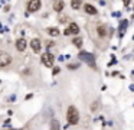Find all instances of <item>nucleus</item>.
Returning a JSON list of instances; mask_svg holds the SVG:
<instances>
[{
	"instance_id": "f257e3e1",
	"label": "nucleus",
	"mask_w": 134,
	"mask_h": 130,
	"mask_svg": "<svg viewBox=\"0 0 134 130\" xmlns=\"http://www.w3.org/2000/svg\"><path fill=\"white\" fill-rule=\"evenodd\" d=\"M66 118H68V123H69V124H78V121H79V113H78V110H76L74 106L68 107Z\"/></svg>"
},
{
	"instance_id": "f03ea898",
	"label": "nucleus",
	"mask_w": 134,
	"mask_h": 130,
	"mask_svg": "<svg viewBox=\"0 0 134 130\" xmlns=\"http://www.w3.org/2000/svg\"><path fill=\"white\" fill-rule=\"evenodd\" d=\"M41 59H42V64H43L45 66H48V68H52L53 62H55V56H53L52 54H49V52H45Z\"/></svg>"
},
{
	"instance_id": "7ed1b4c3",
	"label": "nucleus",
	"mask_w": 134,
	"mask_h": 130,
	"mask_svg": "<svg viewBox=\"0 0 134 130\" xmlns=\"http://www.w3.org/2000/svg\"><path fill=\"white\" fill-rule=\"evenodd\" d=\"M10 64H12V56L7 52H0V68H4Z\"/></svg>"
},
{
	"instance_id": "20e7f679",
	"label": "nucleus",
	"mask_w": 134,
	"mask_h": 130,
	"mask_svg": "<svg viewBox=\"0 0 134 130\" xmlns=\"http://www.w3.org/2000/svg\"><path fill=\"white\" fill-rule=\"evenodd\" d=\"M41 6H42L41 0H30V2L27 3V10L33 13V12H38L39 9H41Z\"/></svg>"
},
{
	"instance_id": "39448f33",
	"label": "nucleus",
	"mask_w": 134,
	"mask_h": 130,
	"mask_svg": "<svg viewBox=\"0 0 134 130\" xmlns=\"http://www.w3.org/2000/svg\"><path fill=\"white\" fill-rule=\"evenodd\" d=\"M30 48H32V51L35 52V54H39V52H41V40H39L38 38H33V39L30 40Z\"/></svg>"
},
{
	"instance_id": "423d86ee",
	"label": "nucleus",
	"mask_w": 134,
	"mask_h": 130,
	"mask_svg": "<svg viewBox=\"0 0 134 130\" xmlns=\"http://www.w3.org/2000/svg\"><path fill=\"white\" fill-rule=\"evenodd\" d=\"M27 46V42L25 40V38H20V39L16 40V49H18L19 52H23L25 49H26Z\"/></svg>"
},
{
	"instance_id": "0eeeda50",
	"label": "nucleus",
	"mask_w": 134,
	"mask_h": 130,
	"mask_svg": "<svg viewBox=\"0 0 134 130\" xmlns=\"http://www.w3.org/2000/svg\"><path fill=\"white\" fill-rule=\"evenodd\" d=\"M84 10H85V13L87 14H97V9L94 7V6H91V4H85L84 6Z\"/></svg>"
},
{
	"instance_id": "6e6552de",
	"label": "nucleus",
	"mask_w": 134,
	"mask_h": 130,
	"mask_svg": "<svg viewBox=\"0 0 134 130\" xmlns=\"http://www.w3.org/2000/svg\"><path fill=\"white\" fill-rule=\"evenodd\" d=\"M68 29H69V32L72 35H78L79 33V28H78V25H76V23H71Z\"/></svg>"
},
{
	"instance_id": "1a4fd4ad",
	"label": "nucleus",
	"mask_w": 134,
	"mask_h": 130,
	"mask_svg": "<svg viewBox=\"0 0 134 130\" xmlns=\"http://www.w3.org/2000/svg\"><path fill=\"white\" fill-rule=\"evenodd\" d=\"M81 3H82V0H71V7L74 10H78L81 7Z\"/></svg>"
},
{
	"instance_id": "9d476101",
	"label": "nucleus",
	"mask_w": 134,
	"mask_h": 130,
	"mask_svg": "<svg viewBox=\"0 0 134 130\" xmlns=\"http://www.w3.org/2000/svg\"><path fill=\"white\" fill-rule=\"evenodd\" d=\"M53 9H55V12H61L62 9H64V2H62V0L56 2L55 4H53Z\"/></svg>"
},
{
	"instance_id": "9b49d317",
	"label": "nucleus",
	"mask_w": 134,
	"mask_h": 130,
	"mask_svg": "<svg viewBox=\"0 0 134 130\" xmlns=\"http://www.w3.org/2000/svg\"><path fill=\"white\" fill-rule=\"evenodd\" d=\"M51 130H59V121L56 118H53L51 121Z\"/></svg>"
},
{
	"instance_id": "f8f14e48",
	"label": "nucleus",
	"mask_w": 134,
	"mask_h": 130,
	"mask_svg": "<svg viewBox=\"0 0 134 130\" xmlns=\"http://www.w3.org/2000/svg\"><path fill=\"white\" fill-rule=\"evenodd\" d=\"M48 33H49L51 36H58V35H59V29H56V28H49V29H48Z\"/></svg>"
},
{
	"instance_id": "ddd939ff",
	"label": "nucleus",
	"mask_w": 134,
	"mask_h": 130,
	"mask_svg": "<svg viewBox=\"0 0 134 130\" xmlns=\"http://www.w3.org/2000/svg\"><path fill=\"white\" fill-rule=\"evenodd\" d=\"M79 58H82V59H88V62L90 64H92L94 65V62H92V56H91V55H87V54H79Z\"/></svg>"
},
{
	"instance_id": "4468645a",
	"label": "nucleus",
	"mask_w": 134,
	"mask_h": 130,
	"mask_svg": "<svg viewBox=\"0 0 134 130\" xmlns=\"http://www.w3.org/2000/svg\"><path fill=\"white\" fill-rule=\"evenodd\" d=\"M72 43H74L75 46H78V48H81V46H82V39H81V38H74V39H72Z\"/></svg>"
},
{
	"instance_id": "2eb2a0df",
	"label": "nucleus",
	"mask_w": 134,
	"mask_h": 130,
	"mask_svg": "<svg viewBox=\"0 0 134 130\" xmlns=\"http://www.w3.org/2000/svg\"><path fill=\"white\" fill-rule=\"evenodd\" d=\"M98 33L101 35V36H104V35H105V29H104V26H98Z\"/></svg>"
},
{
	"instance_id": "dca6fc26",
	"label": "nucleus",
	"mask_w": 134,
	"mask_h": 130,
	"mask_svg": "<svg viewBox=\"0 0 134 130\" xmlns=\"http://www.w3.org/2000/svg\"><path fill=\"white\" fill-rule=\"evenodd\" d=\"M59 72H61V69H59V68H53V72H52V74L56 75V74H59Z\"/></svg>"
},
{
	"instance_id": "f3484780",
	"label": "nucleus",
	"mask_w": 134,
	"mask_h": 130,
	"mask_svg": "<svg viewBox=\"0 0 134 130\" xmlns=\"http://www.w3.org/2000/svg\"><path fill=\"white\" fill-rule=\"evenodd\" d=\"M122 2H124V4H130L131 0H122Z\"/></svg>"
}]
</instances>
